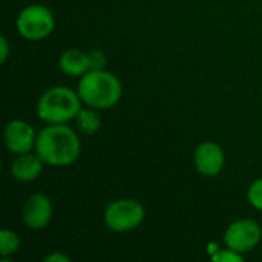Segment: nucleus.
Here are the masks:
<instances>
[{
	"mask_svg": "<svg viewBox=\"0 0 262 262\" xmlns=\"http://www.w3.org/2000/svg\"><path fill=\"white\" fill-rule=\"evenodd\" d=\"M81 152V144L74 132L66 124H48L37 134L35 154L45 164L52 167H66L77 161Z\"/></svg>",
	"mask_w": 262,
	"mask_h": 262,
	"instance_id": "obj_1",
	"label": "nucleus"
},
{
	"mask_svg": "<svg viewBox=\"0 0 262 262\" xmlns=\"http://www.w3.org/2000/svg\"><path fill=\"white\" fill-rule=\"evenodd\" d=\"M77 92L86 106L94 109H109L120 101L123 86L114 74L98 69L88 71L81 75Z\"/></svg>",
	"mask_w": 262,
	"mask_h": 262,
	"instance_id": "obj_2",
	"label": "nucleus"
},
{
	"mask_svg": "<svg viewBox=\"0 0 262 262\" xmlns=\"http://www.w3.org/2000/svg\"><path fill=\"white\" fill-rule=\"evenodd\" d=\"M81 98L66 86H55L48 89L37 103V115L48 124H66L75 120L81 109Z\"/></svg>",
	"mask_w": 262,
	"mask_h": 262,
	"instance_id": "obj_3",
	"label": "nucleus"
},
{
	"mask_svg": "<svg viewBox=\"0 0 262 262\" xmlns=\"http://www.w3.org/2000/svg\"><path fill=\"white\" fill-rule=\"evenodd\" d=\"M18 34L31 41H38L46 38L55 26L52 12L43 5H29L20 11L17 17Z\"/></svg>",
	"mask_w": 262,
	"mask_h": 262,
	"instance_id": "obj_4",
	"label": "nucleus"
},
{
	"mask_svg": "<svg viewBox=\"0 0 262 262\" xmlns=\"http://www.w3.org/2000/svg\"><path fill=\"white\" fill-rule=\"evenodd\" d=\"M144 207L130 198L117 200L111 203L104 210V224L107 229L117 233L135 230L144 221Z\"/></svg>",
	"mask_w": 262,
	"mask_h": 262,
	"instance_id": "obj_5",
	"label": "nucleus"
},
{
	"mask_svg": "<svg viewBox=\"0 0 262 262\" xmlns=\"http://www.w3.org/2000/svg\"><path fill=\"white\" fill-rule=\"evenodd\" d=\"M261 238L262 230L256 221L238 220L227 227L224 233V244L238 253H247L261 243Z\"/></svg>",
	"mask_w": 262,
	"mask_h": 262,
	"instance_id": "obj_6",
	"label": "nucleus"
},
{
	"mask_svg": "<svg viewBox=\"0 0 262 262\" xmlns=\"http://www.w3.org/2000/svg\"><path fill=\"white\" fill-rule=\"evenodd\" d=\"M5 144L9 152L20 155L35 150L37 134L34 127L23 120H12L5 127Z\"/></svg>",
	"mask_w": 262,
	"mask_h": 262,
	"instance_id": "obj_7",
	"label": "nucleus"
},
{
	"mask_svg": "<svg viewBox=\"0 0 262 262\" xmlns=\"http://www.w3.org/2000/svg\"><path fill=\"white\" fill-rule=\"evenodd\" d=\"M21 220L31 230L45 229L52 220V203L45 193H32L23 204Z\"/></svg>",
	"mask_w": 262,
	"mask_h": 262,
	"instance_id": "obj_8",
	"label": "nucleus"
},
{
	"mask_svg": "<svg viewBox=\"0 0 262 262\" xmlns=\"http://www.w3.org/2000/svg\"><path fill=\"white\" fill-rule=\"evenodd\" d=\"M224 150L213 141H204L195 149L193 163L196 170L204 177H216L224 167Z\"/></svg>",
	"mask_w": 262,
	"mask_h": 262,
	"instance_id": "obj_9",
	"label": "nucleus"
},
{
	"mask_svg": "<svg viewBox=\"0 0 262 262\" xmlns=\"http://www.w3.org/2000/svg\"><path fill=\"white\" fill-rule=\"evenodd\" d=\"M43 161L37 154H20L12 161L9 172L12 178L18 183H31L37 180L43 170Z\"/></svg>",
	"mask_w": 262,
	"mask_h": 262,
	"instance_id": "obj_10",
	"label": "nucleus"
},
{
	"mask_svg": "<svg viewBox=\"0 0 262 262\" xmlns=\"http://www.w3.org/2000/svg\"><path fill=\"white\" fill-rule=\"evenodd\" d=\"M58 68L63 74L71 77H81L89 71L88 52L80 49H68L58 58Z\"/></svg>",
	"mask_w": 262,
	"mask_h": 262,
	"instance_id": "obj_11",
	"label": "nucleus"
},
{
	"mask_svg": "<svg viewBox=\"0 0 262 262\" xmlns=\"http://www.w3.org/2000/svg\"><path fill=\"white\" fill-rule=\"evenodd\" d=\"M75 123L77 127L84 134V135H94L95 132H98L100 126H101V120L98 117V114L95 112L94 107H86V109H80L78 115L75 117Z\"/></svg>",
	"mask_w": 262,
	"mask_h": 262,
	"instance_id": "obj_12",
	"label": "nucleus"
},
{
	"mask_svg": "<svg viewBox=\"0 0 262 262\" xmlns=\"http://www.w3.org/2000/svg\"><path fill=\"white\" fill-rule=\"evenodd\" d=\"M20 247V238L17 236V233H14L12 230L3 229L0 232V255H2V261L6 262L9 256H12Z\"/></svg>",
	"mask_w": 262,
	"mask_h": 262,
	"instance_id": "obj_13",
	"label": "nucleus"
},
{
	"mask_svg": "<svg viewBox=\"0 0 262 262\" xmlns=\"http://www.w3.org/2000/svg\"><path fill=\"white\" fill-rule=\"evenodd\" d=\"M247 198L256 210L262 212V178L252 183V186L247 190Z\"/></svg>",
	"mask_w": 262,
	"mask_h": 262,
	"instance_id": "obj_14",
	"label": "nucleus"
},
{
	"mask_svg": "<svg viewBox=\"0 0 262 262\" xmlns=\"http://www.w3.org/2000/svg\"><path fill=\"white\" fill-rule=\"evenodd\" d=\"M212 261L215 262H241L243 261V253H238L232 249H226V250H220L212 256Z\"/></svg>",
	"mask_w": 262,
	"mask_h": 262,
	"instance_id": "obj_15",
	"label": "nucleus"
},
{
	"mask_svg": "<svg viewBox=\"0 0 262 262\" xmlns=\"http://www.w3.org/2000/svg\"><path fill=\"white\" fill-rule=\"evenodd\" d=\"M88 57H89V71H98V69H104L106 66V55L101 52V51H91L88 52Z\"/></svg>",
	"mask_w": 262,
	"mask_h": 262,
	"instance_id": "obj_16",
	"label": "nucleus"
},
{
	"mask_svg": "<svg viewBox=\"0 0 262 262\" xmlns=\"http://www.w3.org/2000/svg\"><path fill=\"white\" fill-rule=\"evenodd\" d=\"M9 57V41L6 37L0 38V63H5Z\"/></svg>",
	"mask_w": 262,
	"mask_h": 262,
	"instance_id": "obj_17",
	"label": "nucleus"
},
{
	"mask_svg": "<svg viewBox=\"0 0 262 262\" xmlns=\"http://www.w3.org/2000/svg\"><path fill=\"white\" fill-rule=\"evenodd\" d=\"M45 262H69V258L61 253H52L45 258Z\"/></svg>",
	"mask_w": 262,
	"mask_h": 262,
	"instance_id": "obj_18",
	"label": "nucleus"
}]
</instances>
